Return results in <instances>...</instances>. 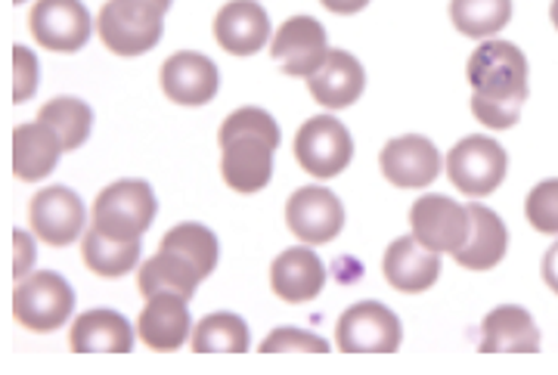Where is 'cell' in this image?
Wrapping results in <instances>:
<instances>
[{"instance_id": "5bb4252c", "label": "cell", "mask_w": 558, "mask_h": 375, "mask_svg": "<svg viewBox=\"0 0 558 375\" xmlns=\"http://www.w3.org/2000/svg\"><path fill=\"white\" fill-rule=\"evenodd\" d=\"M379 165L388 183H395L400 190H425L438 180L440 168H444L438 146L418 134L391 140L381 149Z\"/></svg>"}, {"instance_id": "7a4b0ae2", "label": "cell", "mask_w": 558, "mask_h": 375, "mask_svg": "<svg viewBox=\"0 0 558 375\" xmlns=\"http://www.w3.org/2000/svg\"><path fill=\"white\" fill-rule=\"evenodd\" d=\"M279 124L258 106L236 109L220 124V174L242 196L260 193L274 178V153L279 149Z\"/></svg>"}, {"instance_id": "8fae6325", "label": "cell", "mask_w": 558, "mask_h": 375, "mask_svg": "<svg viewBox=\"0 0 558 375\" xmlns=\"http://www.w3.org/2000/svg\"><path fill=\"white\" fill-rule=\"evenodd\" d=\"M286 223L301 242L323 245V242H332L341 233L344 205L326 186H301L286 205Z\"/></svg>"}, {"instance_id": "277c9868", "label": "cell", "mask_w": 558, "mask_h": 375, "mask_svg": "<svg viewBox=\"0 0 558 375\" xmlns=\"http://www.w3.org/2000/svg\"><path fill=\"white\" fill-rule=\"evenodd\" d=\"M159 211L156 193L146 180H119L94 202V227L106 237L143 239Z\"/></svg>"}, {"instance_id": "484cf974", "label": "cell", "mask_w": 558, "mask_h": 375, "mask_svg": "<svg viewBox=\"0 0 558 375\" xmlns=\"http://www.w3.org/2000/svg\"><path fill=\"white\" fill-rule=\"evenodd\" d=\"M140 252H143V242H140V239L106 237L97 227H90V230L84 233V242H81V257H84V264H87L97 277L106 279L131 274L140 264Z\"/></svg>"}, {"instance_id": "e575fe53", "label": "cell", "mask_w": 558, "mask_h": 375, "mask_svg": "<svg viewBox=\"0 0 558 375\" xmlns=\"http://www.w3.org/2000/svg\"><path fill=\"white\" fill-rule=\"evenodd\" d=\"M543 279H546V286L558 295V242L543 255Z\"/></svg>"}, {"instance_id": "cb8c5ba5", "label": "cell", "mask_w": 558, "mask_h": 375, "mask_svg": "<svg viewBox=\"0 0 558 375\" xmlns=\"http://www.w3.org/2000/svg\"><path fill=\"white\" fill-rule=\"evenodd\" d=\"M62 153H65L62 140L44 121L20 124L13 134V171L25 183H38V180L50 178Z\"/></svg>"}, {"instance_id": "6da1fadb", "label": "cell", "mask_w": 558, "mask_h": 375, "mask_svg": "<svg viewBox=\"0 0 558 375\" xmlns=\"http://www.w3.org/2000/svg\"><path fill=\"white\" fill-rule=\"evenodd\" d=\"M472 112L494 131H509L527 102V57L512 40H484L469 57Z\"/></svg>"}, {"instance_id": "f1b7e54d", "label": "cell", "mask_w": 558, "mask_h": 375, "mask_svg": "<svg viewBox=\"0 0 558 375\" xmlns=\"http://www.w3.org/2000/svg\"><path fill=\"white\" fill-rule=\"evenodd\" d=\"M450 20L465 38H490L512 20V0H450Z\"/></svg>"}, {"instance_id": "7402d4cb", "label": "cell", "mask_w": 558, "mask_h": 375, "mask_svg": "<svg viewBox=\"0 0 558 375\" xmlns=\"http://www.w3.org/2000/svg\"><path fill=\"white\" fill-rule=\"evenodd\" d=\"M69 341L75 354H128L134 351V329L116 311L97 307L75 319Z\"/></svg>"}, {"instance_id": "f546056e", "label": "cell", "mask_w": 558, "mask_h": 375, "mask_svg": "<svg viewBox=\"0 0 558 375\" xmlns=\"http://www.w3.org/2000/svg\"><path fill=\"white\" fill-rule=\"evenodd\" d=\"M161 249H174L180 255H186L199 267L205 279L215 274L218 267V237L205 227V223H178L174 230H168L159 242Z\"/></svg>"}, {"instance_id": "1f68e13d", "label": "cell", "mask_w": 558, "mask_h": 375, "mask_svg": "<svg viewBox=\"0 0 558 375\" xmlns=\"http://www.w3.org/2000/svg\"><path fill=\"white\" fill-rule=\"evenodd\" d=\"M279 351H304V354H326L329 341L304 332V329H292V326H279L270 336L260 341V354H279Z\"/></svg>"}, {"instance_id": "d6986e66", "label": "cell", "mask_w": 558, "mask_h": 375, "mask_svg": "<svg viewBox=\"0 0 558 375\" xmlns=\"http://www.w3.org/2000/svg\"><path fill=\"white\" fill-rule=\"evenodd\" d=\"M326 286V267L311 245L286 249L270 267V289L274 295L289 304L314 301Z\"/></svg>"}, {"instance_id": "4dcf8cb0", "label": "cell", "mask_w": 558, "mask_h": 375, "mask_svg": "<svg viewBox=\"0 0 558 375\" xmlns=\"http://www.w3.org/2000/svg\"><path fill=\"white\" fill-rule=\"evenodd\" d=\"M524 215L531 220V227L546 237H558V178L537 183L527 202H524Z\"/></svg>"}, {"instance_id": "603a6c76", "label": "cell", "mask_w": 558, "mask_h": 375, "mask_svg": "<svg viewBox=\"0 0 558 375\" xmlns=\"http://www.w3.org/2000/svg\"><path fill=\"white\" fill-rule=\"evenodd\" d=\"M469 215H472V233H469V242L453 252V257L465 270H494L509 252V230L497 211L487 205L472 202Z\"/></svg>"}, {"instance_id": "4316f807", "label": "cell", "mask_w": 558, "mask_h": 375, "mask_svg": "<svg viewBox=\"0 0 558 375\" xmlns=\"http://www.w3.org/2000/svg\"><path fill=\"white\" fill-rule=\"evenodd\" d=\"M193 351L196 354H245L252 336H248V326L245 319L236 314H208L202 319L199 326L193 329Z\"/></svg>"}, {"instance_id": "ffe728a7", "label": "cell", "mask_w": 558, "mask_h": 375, "mask_svg": "<svg viewBox=\"0 0 558 375\" xmlns=\"http://www.w3.org/2000/svg\"><path fill=\"white\" fill-rule=\"evenodd\" d=\"M366 72L354 53L348 50H329L326 62L307 78V90L326 109H348L363 97Z\"/></svg>"}, {"instance_id": "5b68a950", "label": "cell", "mask_w": 558, "mask_h": 375, "mask_svg": "<svg viewBox=\"0 0 558 375\" xmlns=\"http://www.w3.org/2000/svg\"><path fill=\"white\" fill-rule=\"evenodd\" d=\"M75 311V289L57 270H38L16 286L13 314L32 332H57Z\"/></svg>"}, {"instance_id": "2e32d148", "label": "cell", "mask_w": 558, "mask_h": 375, "mask_svg": "<svg viewBox=\"0 0 558 375\" xmlns=\"http://www.w3.org/2000/svg\"><path fill=\"white\" fill-rule=\"evenodd\" d=\"M140 341L153 351H180L190 332H193V319H190V298L174 295V292H159V295L146 298V307L137 319Z\"/></svg>"}, {"instance_id": "e0dca14e", "label": "cell", "mask_w": 558, "mask_h": 375, "mask_svg": "<svg viewBox=\"0 0 558 375\" xmlns=\"http://www.w3.org/2000/svg\"><path fill=\"white\" fill-rule=\"evenodd\" d=\"M440 267L444 264L438 252L425 249L416 237L395 239L381 257V274L388 279V286H395L407 295L428 292L440 279Z\"/></svg>"}, {"instance_id": "7c38bea8", "label": "cell", "mask_w": 558, "mask_h": 375, "mask_svg": "<svg viewBox=\"0 0 558 375\" xmlns=\"http://www.w3.org/2000/svg\"><path fill=\"white\" fill-rule=\"evenodd\" d=\"M28 218H32V230L40 242L62 249V245H72L75 239L84 233V223H87V208L75 190L69 186H47L40 190L38 196L32 198V208H28Z\"/></svg>"}, {"instance_id": "ba28073f", "label": "cell", "mask_w": 558, "mask_h": 375, "mask_svg": "<svg viewBox=\"0 0 558 375\" xmlns=\"http://www.w3.org/2000/svg\"><path fill=\"white\" fill-rule=\"evenodd\" d=\"M295 158L299 165L319 180L339 178L354 158V140L351 131L332 116H317L304 121L295 137Z\"/></svg>"}, {"instance_id": "f35d334b", "label": "cell", "mask_w": 558, "mask_h": 375, "mask_svg": "<svg viewBox=\"0 0 558 375\" xmlns=\"http://www.w3.org/2000/svg\"><path fill=\"white\" fill-rule=\"evenodd\" d=\"M16 3H25V0H16Z\"/></svg>"}, {"instance_id": "4fadbf2b", "label": "cell", "mask_w": 558, "mask_h": 375, "mask_svg": "<svg viewBox=\"0 0 558 375\" xmlns=\"http://www.w3.org/2000/svg\"><path fill=\"white\" fill-rule=\"evenodd\" d=\"M274 60L282 65L292 78H311L329 57V38L326 28L314 16H292L279 25L270 44Z\"/></svg>"}, {"instance_id": "44dd1931", "label": "cell", "mask_w": 558, "mask_h": 375, "mask_svg": "<svg viewBox=\"0 0 558 375\" xmlns=\"http://www.w3.org/2000/svg\"><path fill=\"white\" fill-rule=\"evenodd\" d=\"M478 348L484 354H537V323L519 304H502L484 316Z\"/></svg>"}, {"instance_id": "9a60e30c", "label": "cell", "mask_w": 558, "mask_h": 375, "mask_svg": "<svg viewBox=\"0 0 558 375\" xmlns=\"http://www.w3.org/2000/svg\"><path fill=\"white\" fill-rule=\"evenodd\" d=\"M159 81L165 97L180 106H205L218 97L220 87L218 65L196 50H180L168 57L161 65Z\"/></svg>"}, {"instance_id": "9c48e42d", "label": "cell", "mask_w": 558, "mask_h": 375, "mask_svg": "<svg viewBox=\"0 0 558 375\" xmlns=\"http://www.w3.org/2000/svg\"><path fill=\"white\" fill-rule=\"evenodd\" d=\"M410 227H413V237L432 249V252H459L469 233H472V215H469V205H459L450 196H438V193H428L413 202L410 208Z\"/></svg>"}, {"instance_id": "836d02e7", "label": "cell", "mask_w": 558, "mask_h": 375, "mask_svg": "<svg viewBox=\"0 0 558 375\" xmlns=\"http://www.w3.org/2000/svg\"><path fill=\"white\" fill-rule=\"evenodd\" d=\"M13 242H16V267H13V274L25 279L28 270H32V264H35V242H32V237L25 230H16Z\"/></svg>"}, {"instance_id": "d4e9b609", "label": "cell", "mask_w": 558, "mask_h": 375, "mask_svg": "<svg viewBox=\"0 0 558 375\" xmlns=\"http://www.w3.org/2000/svg\"><path fill=\"white\" fill-rule=\"evenodd\" d=\"M202 279H205V274L190 257L180 255L174 249H161L159 245V255H153L140 267L137 289L143 298H153L159 295V292L193 298Z\"/></svg>"}, {"instance_id": "83f0119b", "label": "cell", "mask_w": 558, "mask_h": 375, "mask_svg": "<svg viewBox=\"0 0 558 375\" xmlns=\"http://www.w3.org/2000/svg\"><path fill=\"white\" fill-rule=\"evenodd\" d=\"M38 121L50 124L57 131V137L62 140V149L72 153L87 143L90 137V128H94V112L90 106L78 97H57L50 99L44 109H40Z\"/></svg>"}, {"instance_id": "d590c367", "label": "cell", "mask_w": 558, "mask_h": 375, "mask_svg": "<svg viewBox=\"0 0 558 375\" xmlns=\"http://www.w3.org/2000/svg\"><path fill=\"white\" fill-rule=\"evenodd\" d=\"M329 13H339V16H354L360 13L369 0H319Z\"/></svg>"}, {"instance_id": "ac0fdd59", "label": "cell", "mask_w": 558, "mask_h": 375, "mask_svg": "<svg viewBox=\"0 0 558 375\" xmlns=\"http://www.w3.org/2000/svg\"><path fill=\"white\" fill-rule=\"evenodd\" d=\"M270 38V16L258 0H230L215 16V40L233 57H252Z\"/></svg>"}, {"instance_id": "30bf717a", "label": "cell", "mask_w": 558, "mask_h": 375, "mask_svg": "<svg viewBox=\"0 0 558 375\" xmlns=\"http://www.w3.org/2000/svg\"><path fill=\"white\" fill-rule=\"evenodd\" d=\"M28 25L40 47L53 53H78L94 35L90 10L81 0H38Z\"/></svg>"}, {"instance_id": "74e56055", "label": "cell", "mask_w": 558, "mask_h": 375, "mask_svg": "<svg viewBox=\"0 0 558 375\" xmlns=\"http://www.w3.org/2000/svg\"><path fill=\"white\" fill-rule=\"evenodd\" d=\"M156 3H159L161 10H165V13H168V10H171V3H174V0H156Z\"/></svg>"}, {"instance_id": "3957f363", "label": "cell", "mask_w": 558, "mask_h": 375, "mask_svg": "<svg viewBox=\"0 0 558 375\" xmlns=\"http://www.w3.org/2000/svg\"><path fill=\"white\" fill-rule=\"evenodd\" d=\"M102 44L119 57L149 53L165 32V10L156 0H106L97 20Z\"/></svg>"}, {"instance_id": "d6a6232c", "label": "cell", "mask_w": 558, "mask_h": 375, "mask_svg": "<svg viewBox=\"0 0 558 375\" xmlns=\"http://www.w3.org/2000/svg\"><path fill=\"white\" fill-rule=\"evenodd\" d=\"M38 84H40L38 57H35L28 47L16 44V47H13V99H16V102L32 99L35 97V90H38Z\"/></svg>"}, {"instance_id": "52a82bcc", "label": "cell", "mask_w": 558, "mask_h": 375, "mask_svg": "<svg viewBox=\"0 0 558 375\" xmlns=\"http://www.w3.org/2000/svg\"><path fill=\"white\" fill-rule=\"evenodd\" d=\"M336 341L344 354H395L403 329L398 314L381 301H360L339 316Z\"/></svg>"}, {"instance_id": "8d00e7d4", "label": "cell", "mask_w": 558, "mask_h": 375, "mask_svg": "<svg viewBox=\"0 0 558 375\" xmlns=\"http://www.w3.org/2000/svg\"><path fill=\"white\" fill-rule=\"evenodd\" d=\"M549 16H553V25L558 28V0H553V7H549Z\"/></svg>"}, {"instance_id": "8992f818", "label": "cell", "mask_w": 558, "mask_h": 375, "mask_svg": "<svg viewBox=\"0 0 558 375\" xmlns=\"http://www.w3.org/2000/svg\"><path fill=\"white\" fill-rule=\"evenodd\" d=\"M506 168H509L506 149L497 140L484 137V134L459 140L447 156V174L453 180V186L472 198L497 193L499 183L506 180Z\"/></svg>"}]
</instances>
